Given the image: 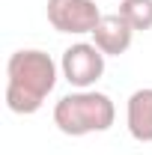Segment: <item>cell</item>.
Listing matches in <instances>:
<instances>
[{"instance_id":"obj_1","label":"cell","mask_w":152,"mask_h":155,"mask_svg":"<svg viewBox=\"0 0 152 155\" xmlns=\"http://www.w3.org/2000/svg\"><path fill=\"white\" fill-rule=\"evenodd\" d=\"M57 87V63L39 48H21L6 63V107L12 114H36Z\"/></svg>"},{"instance_id":"obj_2","label":"cell","mask_w":152,"mask_h":155,"mask_svg":"<svg viewBox=\"0 0 152 155\" xmlns=\"http://www.w3.org/2000/svg\"><path fill=\"white\" fill-rule=\"evenodd\" d=\"M116 119V104L98 90H78L54 104V125L69 137L107 131Z\"/></svg>"},{"instance_id":"obj_3","label":"cell","mask_w":152,"mask_h":155,"mask_svg":"<svg viewBox=\"0 0 152 155\" xmlns=\"http://www.w3.org/2000/svg\"><path fill=\"white\" fill-rule=\"evenodd\" d=\"M45 15L57 33H69V36L93 33L95 24L101 21L95 0H48Z\"/></svg>"},{"instance_id":"obj_4","label":"cell","mask_w":152,"mask_h":155,"mask_svg":"<svg viewBox=\"0 0 152 155\" xmlns=\"http://www.w3.org/2000/svg\"><path fill=\"white\" fill-rule=\"evenodd\" d=\"M60 72L75 90H90L104 75V54L93 42H75V45H69L63 51Z\"/></svg>"},{"instance_id":"obj_5","label":"cell","mask_w":152,"mask_h":155,"mask_svg":"<svg viewBox=\"0 0 152 155\" xmlns=\"http://www.w3.org/2000/svg\"><path fill=\"white\" fill-rule=\"evenodd\" d=\"M131 39H134L131 24L122 18L119 12L101 15V21L95 24V30H93V45L104 57H122L131 48Z\"/></svg>"},{"instance_id":"obj_6","label":"cell","mask_w":152,"mask_h":155,"mask_svg":"<svg viewBox=\"0 0 152 155\" xmlns=\"http://www.w3.org/2000/svg\"><path fill=\"white\" fill-rule=\"evenodd\" d=\"M125 125L137 143H152V87H140L128 96Z\"/></svg>"},{"instance_id":"obj_7","label":"cell","mask_w":152,"mask_h":155,"mask_svg":"<svg viewBox=\"0 0 152 155\" xmlns=\"http://www.w3.org/2000/svg\"><path fill=\"white\" fill-rule=\"evenodd\" d=\"M119 15L131 24L134 33L152 30V0H122L119 3Z\"/></svg>"}]
</instances>
